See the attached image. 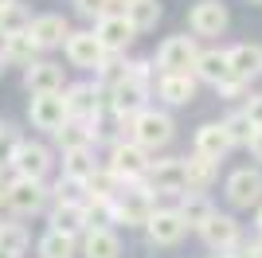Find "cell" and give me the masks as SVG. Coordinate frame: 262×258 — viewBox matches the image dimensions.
Wrapping results in <instances>:
<instances>
[{"label":"cell","instance_id":"44","mask_svg":"<svg viewBox=\"0 0 262 258\" xmlns=\"http://www.w3.org/2000/svg\"><path fill=\"white\" fill-rule=\"evenodd\" d=\"M8 4H16V0H0V8H8Z\"/></svg>","mask_w":262,"mask_h":258},{"label":"cell","instance_id":"7","mask_svg":"<svg viewBox=\"0 0 262 258\" xmlns=\"http://www.w3.org/2000/svg\"><path fill=\"white\" fill-rule=\"evenodd\" d=\"M227 200L235 207H251L262 200V172H251V168H239L235 176L227 180Z\"/></svg>","mask_w":262,"mask_h":258},{"label":"cell","instance_id":"46","mask_svg":"<svg viewBox=\"0 0 262 258\" xmlns=\"http://www.w3.org/2000/svg\"><path fill=\"white\" fill-rule=\"evenodd\" d=\"M121 4H125V8H129V4H137V0H121Z\"/></svg>","mask_w":262,"mask_h":258},{"label":"cell","instance_id":"20","mask_svg":"<svg viewBox=\"0 0 262 258\" xmlns=\"http://www.w3.org/2000/svg\"><path fill=\"white\" fill-rule=\"evenodd\" d=\"M141 94H145V86L133 82L129 75L121 78V82H114V110L121 114V121H129V125H133V110L141 106Z\"/></svg>","mask_w":262,"mask_h":258},{"label":"cell","instance_id":"22","mask_svg":"<svg viewBox=\"0 0 262 258\" xmlns=\"http://www.w3.org/2000/svg\"><path fill=\"white\" fill-rule=\"evenodd\" d=\"M121 254V243L114 231H106V227H90L86 235V258H118Z\"/></svg>","mask_w":262,"mask_h":258},{"label":"cell","instance_id":"2","mask_svg":"<svg viewBox=\"0 0 262 258\" xmlns=\"http://www.w3.org/2000/svg\"><path fill=\"white\" fill-rule=\"evenodd\" d=\"M200 51L196 43H192V35H172V39H164L161 55H157V63H161L164 75H188V67H196Z\"/></svg>","mask_w":262,"mask_h":258},{"label":"cell","instance_id":"1","mask_svg":"<svg viewBox=\"0 0 262 258\" xmlns=\"http://www.w3.org/2000/svg\"><path fill=\"white\" fill-rule=\"evenodd\" d=\"M133 137L141 149H164L172 141V118L168 114H157V110H145L133 118Z\"/></svg>","mask_w":262,"mask_h":258},{"label":"cell","instance_id":"30","mask_svg":"<svg viewBox=\"0 0 262 258\" xmlns=\"http://www.w3.org/2000/svg\"><path fill=\"white\" fill-rule=\"evenodd\" d=\"M180 219H184V227H204L211 219V207H208V200L204 196H188L184 200V207H180Z\"/></svg>","mask_w":262,"mask_h":258},{"label":"cell","instance_id":"5","mask_svg":"<svg viewBox=\"0 0 262 258\" xmlns=\"http://www.w3.org/2000/svg\"><path fill=\"white\" fill-rule=\"evenodd\" d=\"M12 168L20 172V176H32V180H39L47 172V164H51V157H47L43 145H35V141H20V145H12L8 153Z\"/></svg>","mask_w":262,"mask_h":258},{"label":"cell","instance_id":"34","mask_svg":"<svg viewBox=\"0 0 262 258\" xmlns=\"http://www.w3.org/2000/svg\"><path fill=\"white\" fill-rule=\"evenodd\" d=\"M223 129H227L231 145H251V133H254V125H251V118H247V114H231V118L223 121Z\"/></svg>","mask_w":262,"mask_h":258},{"label":"cell","instance_id":"10","mask_svg":"<svg viewBox=\"0 0 262 258\" xmlns=\"http://www.w3.org/2000/svg\"><path fill=\"white\" fill-rule=\"evenodd\" d=\"M110 172L114 176H125V180H133V176H141V172H149V161H145V149L133 141V145H118L114 149V164H110Z\"/></svg>","mask_w":262,"mask_h":258},{"label":"cell","instance_id":"21","mask_svg":"<svg viewBox=\"0 0 262 258\" xmlns=\"http://www.w3.org/2000/svg\"><path fill=\"white\" fill-rule=\"evenodd\" d=\"M28 32H32V39L39 43V47H55V43H63L67 35H71L63 16H39V20L28 24Z\"/></svg>","mask_w":262,"mask_h":258},{"label":"cell","instance_id":"27","mask_svg":"<svg viewBox=\"0 0 262 258\" xmlns=\"http://www.w3.org/2000/svg\"><path fill=\"white\" fill-rule=\"evenodd\" d=\"M125 20H129L137 32H145V28H153V24L161 20V4H157V0H137V4L125 8Z\"/></svg>","mask_w":262,"mask_h":258},{"label":"cell","instance_id":"32","mask_svg":"<svg viewBox=\"0 0 262 258\" xmlns=\"http://www.w3.org/2000/svg\"><path fill=\"white\" fill-rule=\"evenodd\" d=\"M82 219H86V227L114 223V204H110V200H98V196H90V204L82 207Z\"/></svg>","mask_w":262,"mask_h":258},{"label":"cell","instance_id":"4","mask_svg":"<svg viewBox=\"0 0 262 258\" xmlns=\"http://www.w3.org/2000/svg\"><path fill=\"white\" fill-rule=\"evenodd\" d=\"M67 118H71V114H67V98L63 94H35L32 98V125L35 129L55 133V129H63Z\"/></svg>","mask_w":262,"mask_h":258},{"label":"cell","instance_id":"12","mask_svg":"<svg viewBox=\"0 0 262 258\" xmlns=\"http://www.w3.org/2000/svg\"><path fill=\"white\" fill-rule=\"evenodd\" d=\"M114 219H125L129 227L149 223V196H145L141 188L121 192V196H118V204H114Z\"/></svg>","mask_w":262,"mask_h":258},{"label":"cell","instance_id":"28","mask_svg":"<svg viewBox=\"0 0 262 258\" xmlns=\"http://www.w3.org/2000/svg\"><path fill=\"white\" fill-rule=\"evenodd\" d=\"M63 172H67V180H78V184H82L90 172H94V161H90V153H86V149H67Z\"/></svg>","mask_w":262,"mask_h":258},{"label":"cell","instance_id":"29","mask_svg":"<svg viewBox=\"0 0 262 258\" xmlns=\"http://www.w3.org/2000/svg\"><path fill=\"white\" fill-rule=\"evenodd\" d=\"M39 254L43 258H71L75 254V243H71V235H63V231H47V235L39 239Z\"/></svg>","mask_w":262,"mask_h":258},{"label":"cell","instance_id":"6","mask_svg":"<svg viewBox=\"0 0 262 258\" xmlns=\"http://www.w3.org/2000/svg\"><path fill=\"white\" fill-rule=\"evenodd\" d=\"M102 55H106V47L98 43L94 32H71L67 35V59L75 67H102Z\"/></svg>","mask_w":262,"mask_h":258},{"label":"cell","instance_id":"16","mask_svg":"<svg viewBox=\"0 0 262 258\" xmlns=\"http://www.w3.org/2000/svg\"><path fill=\"white\" fill-rule=\"evenodd\" d=\"M35 51H39V43L32 39V32H28V28H24V32L4 35V51H0V59H4V63L32 67V63H35Z\"/></svg>","mask_w":262,"mask_h":258},{"label":"cell","instance_id":"48","mask_svg":"<svg viewBox=\"0 0 262 258\" xmlns=\"http://www.w3.org/2000/svg\"><path fill=\"white\" fill-rule=\"evenodd\" d=\"M251 4H262V0H251Z\"/></svg>","mask_w":262,"mask_h":258},{"label":"cell","instance_id":"38","mask_svg":"<svg viewBox=\"0 0 262 258\" xmlns=\"http://www.w3.org/2000/svg\"><path fill=\"white\" fill-rule=\"evenodd\" d=\"M247 118H251V125H254V129H262V94L247 102Z\"/></svg>","mask_w":262,"mask_h":258},{"label":"cell","instance_id":"25","mask_svg":"<svg viewBox=\"0 0 262 258\" xmlns=\"http://www.w3.org/2000/svg\"><path fill=\"white\" fill-rule=\"evenodd\" d=\"M86 223L82 219V207L75 204V200H63V204L51 211V231H63V235H75L78 227Z\"/></svg>","mask_w":262,"mask_h":258},{"label":"cell","instance_id":"15","mask_svg":"<svg viewBox=\"0 0 262 258\" xmlns=\"http://www.w3.org/2000/svg\"><path fill=\"white\" fill-rule=\"evenodd\" d=\"M200 235H204V243H208V247L231 250V247H235V239H239V227H235V219H227V215H215V211H211V219L200 227Z\"/></svg>","mask_w":262,"mask_h":258},{"label":"cell","instance_id":"23","mask_svg":"<svg viewBox=\"0 0 262 258\" xmlns=\"http://www.w3.org/2000/svg\"><path fill=\"white\" fill-rule=\"evenodd\" d=\"M192 94H196V82H192L188 75H164L161 78V98L164 102L184 106V102H192Z\"/></svg>","mask_w":262,"mask_h":258},{"label":"cell","instance_id":"17","mask_svg":"<svg viewBox=\"0 0 262 258\" xmlns=\"http://www.w3.org/2000/svg\"><path fill=\"white\" fill-rule=\"evenodd\" d=\"M223 28H227V12H223V4L204 0V4L192 8V32H196V35H219Z\"/></svg>","mask_w":262,"mask_h":258},{"label":"cell","instance_id":"43","mask_svg":"<svg viewBox=\"0 0 262 258\" xmlns=\"http://www.w3.org/2000/svg\"><path fill=\"white\" fill-rule=\"evenodd\" d=\"M4 192H8V184H4V176H0V200H4Z\"/></svg>","mask_w":262,"mask_h":258},{"label":"cell","instance_id":"40","mask_svg":"<svg viewBox=\"0 0 262 258\" xmlns=\"http://www.w3.org/2000/svg\"><path fill=\"white\" fill-rule=\"evenodd\" d=\"M215 258H251V250H235V254H227V250H219Z\"/></svg>","mask_w":262,"mask_h":258},{"label":"cell","instance_id":"14","mask_svg":"<svg viewBox=\"0 0 262 258\" xmlns=\"http://www.w3.org/2000/svg\"><path fill=\"white\" fill-rule=\"evenodd\" d=\"M196 71H200V78H208L211 86H223L227 82H235V75H231V59H227V51H204L196 59Z\"/></svg>","mask_w":262,"mask_h":258},{"label":"cell","instance_id":"9","mask_svg":"<svg viewBox=\"0 0 262 258\" xmlns=\"http://www.w3.org/2000/svg\"><path fill=\"white\" fill-rule=\"evenodd\" d=\"M231 59V75L239 82H251L254 75H262V47L258 43H239L235 51H227Z\"/></svg>","mask_w":262,"mask_h":258},{"label":"cell","instance_id":"3","mask_svg":"<svg viewBox=\"0 0 262 258\" xmlns=\"http://www.w3.org/2000/svg\"><path fill=\"white\" fill-rule=\"evenodd\" d=\"M4 200H8V207H12L16 215H35L39 207H43L47 192H43V184L32 180V176H16V180L8 184Z\"/></svg>","mask_w":262,"mask_h":258},{"label":"cell","instance_id":"47","mask_svg":"<svg viewBox=\"0 0 262 258\" xmlns=\"http://www.w3.org/2000/svg\"><path fill=\"white\" fill-rule=\"evenodd\" d=\"M0 71H4V59H0Z\"/></svg>","mask_w":262,"mask_h":258},{"label":"cell","instance_id":"13","mask_svg":"<svg viewBox=\"0 0 262 258\" xmlns=\"http://www.w3.org/2000/svg\"><path fill=\"white\" fill-rule=\"evenodd\" d=\"M149 180H153L157 192H180V188H188L184 161H157V164H149Z\"/></svg>","mask_w":262,"mask_h":258},{"label":"cell","instance_id":"31","mask_svg":"<svg viewBox=\"0 0 262 258\" xmlns=\"http://www.w3.org/2000/svg\"><path fill=\"white\" fill-rule=\"evenodd\" d=\"M184 172H188V184H196V188H204V184H211V176H215V161L211 157H192V161H184Z\"/></svg>","mask_w":262,"mask_h":258},{"label":"cell","instance_id":"39","mask_svg":"<svg viewBox=\"0 0 262 258\" xmlns=\"http://www.w3.org/2000/svg\"><path fill=\"white\" fill-rule=\"evenodd\" d=\"M251 153L262 161V129H254V133H251Z\"/></svg>","mask_w":262,"mask_h":258},{"label":"cell","instance_id":"37","mask_svg":"<svg viewBox=\"0 0 262 258\" xmlns=\"http://www.w3.org/2000/svg\"><path fill=\"white\" fill-rule=\"evenodd\" d=\"M75 4H78V12H86V16H98V20H102L110 0H75Z\"/></svg>","mask_w":262,"mask_h":258},{"label":"cell","instance_id":"26","mask_svg":"<svg viewBox=\"0 0 262 258\" xmlns=\"http://www.w3.org/2000/svg\"><path fill=\"white\" fill-rule=\"evenodd\" d=\"M55 137H59L63 149H86L90 137H94V129H90L86 121H63V129H55Z\"/></svg>","mask_w":262,"mask_h":258},{"label":"cell","instance_id":"45","mask_svg":"<svg viewBox=\"0 0 262 258\" xmlns=\"http://www.w3.org/2000/svg\"><path fill=\"white\" fill-rule=\"evenodd\" d=\"M258 231H262V207H258Z\"/></svg>","mask_w":262,"mask_h":258},{"label":"cell","instance_id":"24","mask_svg":"<svg viewBox=\"0 0 262 258\" xmlns=\"http://www.w3.org/2000/svg\"><path fill=\"white\" fill-rule=\"evenodd\" d=\"M98 94L90 90V86H75L71 94H67V114H75V118H82V121H90L94 114H98Z\"/></svg>","mask_w":262,"mask_h":258},{"label":"cell","instance_id":"36","mask_svg":"<svg viewBox=\"0 0 262 258\" xmlns=\"http://www.w3.org/2000/svg\"><path fill=\"white\" fill-rule=\"evenodd\" d=\"M24 243H28V239H24V231H20L16 223H12V227H4V223H0V247H8L12 254H20V250H24Z\"/></svg>","mask_w":262,"mask_h":258},{"label":"cell","instance_id":"41","mask_svg":"<svg viewBox=\"0 0 262 258\" xmlns=\"http://www.w3.org/2000/svg\"><path fill=\"white\" fill-rule=\"evenodd\" d=\"M251 258H262V243H254V247H251Z\"/></svg>","mask_w":262,"mask_h":258},{"label":"cell","instance_id":"42","mask_svg":"<svg viewBox=\"0 0 262 258\" xmlns=\"http://www.w3.org/2000/svg\"><path fill=\"white\" fill-rule=\"evenodd\" d=\"M0 258H20V254H12L8 247H0Z\"/></svg>","mask_w":262,"mask_h":258},{"label":"cell","instance_id":"33","mask_svg":"<svg viewBox=\"0 0 262 258\" xmlns=\"http://www.w3.org/2000/svg\"><path fill=\"white\" fill-rule=\"evenodd\" d=\"M82 184L90 188V196H98V200H110V196H114V184H118V176H114L110 168H94Z\"/></svg>","mask_w":262,"mask_h":258},{"label":"cell","instance_id":"8","mask_svg":"<svg viewBox=\"0 0 262 258\" xmlns=\"http://www.w3.org/2000/svg\"><path fill=\"white\" fill-rule=\"evenodd\" d=\"M133 32H137V28H133L125 16H114V12H106V16L98 20V32H94V35H98V43L106 47V51H121V47L133 39Z\"/></svg>","mask_w":262,"mask_h":258},{"label":"cell","instance_id":"49","mask_svg":"<svg viewBox=\"0 0 262 258\" xmlns=\"http://www.w3.org/2000/svg\"><path fill=\"white\" fill-rule=\"evenodd\" d=\"M0 129H4V125H0Z\"/></svg>","mask_w":262,"mask_h":258},{"label":"cell","instance_id":"35","mask_svg":"<svg viewBox=\"0 0 262 258\" xmlns=\"http://www.w3.org/2000/svg\"><path fill=\"white\" fill-rule=\"evenodd\" d=\"M28 28V12L20 4H8V8H0V35H12V32H24Z\"/></svg>","mask_w":262,"mask_h":258},{"label":"cell","instance_id":"18","mask_svg":"<svg viewBox=\"0 0 262 258\" xmlns=\"http://www.w3.org/2000/svg\"><path fill=\"white\" fill-rule=\"evenodd\" d=\"M28 90L32 94H59L63 90V67L59 63H32L28 67Z\"/></svg>","mask_w":262,"mask_h":258},{"label":"cell","instance_id":"11","mask_svg":"<svg viewBox=\"0 0 262 258\" xmlns=\"http://www.w3.org/2000/svg\"><path fill=\"white\" fill-rule=\"evenodd\" d=\"M149 239H153L157 247H172V243H180V235H184V219L176 211H157L149 215Z\"/></svg>","mask_w":262,"mask_h":258},{"label":"cell","instance_id":"19","mask_svg":"<svg viewBox=\"0 0 262 258\" xmlns=\"http://www.w3.org/2000/svg\"><path fill=\"white\" fill-rule=\"evenodd\" d=\"M227 149H231V137H227V129H223V125H215V121H211V125H200V129H196V153H200V157L219 161Z\"/></svg>","mask_w":262,"mask_h":258}]
</instances>
